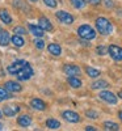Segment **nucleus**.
Listing matches in <instances>:
<instances>
[{
    "mask_svg": "<svg viewBox=\"0 0 122 131\" xmlns=\"http://www.w3.org/2000/svg\"><path fill=\"white\" fill-rule=\"evenodd\" d=\"M26 64V62L24 60V59H18V60H15L13 63H11L8 67H7V71H8V73H11V75H16L21 68L24 67V66Z\"/></svg>",
    "mask_w": 122,
    "mask_h": 131,
    "instance_id": "obj_9",
    "label": "nucleus"
},
{
    "mask_svg": "<svg viewBox=\"0 0 122 131\" xmlns=\"http://www.w3.org/2000/svg\"><path fill=\"white\" fill-rule=\"evenodd\" d=\"M47 51L49 54H51L53 57H60L62 55V47L58 43H49L47 45Z\"/></svg>",
    "mask_w": 122,
    "mask_h": 131,
    "instance_id": "obj_16",
    "label": "nucleus"
},
{
    "mask_svg": "<svg viewBox=\"0 0 122 131\" xmlns=\"http://www.w3.org/2000/svg\"><path fill=\"white\" fill-rule=\"evenodd\" d=\"M70 3L75 9H84L87 5V0H70Z\"/></svg>",
    "mask_w": 122,
    "mask_h": 131,
    "instance_id": "obj_26",
    "label": "nucleus"
},
{
    "mask_svg": "<svg viewBox=\"0 0 122 131\" xmlns=\"http://www.w3.org/2000/svg\"><path fill=\"white\" fill-rule=\"evenodd\" d=\"M12 93L9 91H7L4 86H0V102H3L5 100H9V98H12Z\"/></svg>",
    "mask_w": 122,
    "mask_h": 131,
    "instance_id": "obj_25",
    "label": "nucleus"
},
{
    "mask_svg": "<svg viewBox=\"0 0 122 131\" xmlns=\"http://www.w3.org/2000/svg\"><path fill=\"white\" fill-rule=\"evenodd\" d=\"M67 83L74 89L82 88V85H83V81H82V79L79 78V76H67Z\"/></svg>",
    "mask_w": 122,
    "mask_h": 131,
    "instance_id": "obj_15",
    "label": "nucleus"
},
{
    "mask_svg": "<svg viewBox=\"0 0 122 131\" xmlns=\"http://www.w3.org/2000/svg\"><path fill=\"white\" fill-rule=\"evenodd\" d=\"M46 127L50 130H58V128H60V122L55 118H49V119H46Z\"/></svg>",
    "mask_w": 122,
    "mask_h": 131,
    "instance_id": "obj_24",
    "label": "nucleus"
},
{
    "mask_svg": "<svg viewBox=\"0 0 122 131\" xmlns=\"http://www.w3.org/2000/svg\"><path fill=\"white\" fill-rule=\"evenodd\" d=\"M118 118H119V121L122 122V110H119V112H118Z\"/></svg>",
    "mask_w": 122,
    "mask_h": 131,
    "instance_id": "obj_35",
    "label": "nucleus"
},
{
    "mask_svg": "<svg viewBox=\"0 0 122 131\" xmlns=\"http://www.w3.org/2000/svg\"><path fill=\"white\" fill-rule=\"evenodd\" d=\"M84 71H85V75L88 76V78H91V79H97V78L101 76V71L91 67V66H85Z\"/></svg>",
    "mask_w": 122,
    "mask_h": 131,
    "instance_id": "obj_18",
    "label": "nucleus"
},
{
    "mask_svg": "<svg viewBox=\"0 0 122 131\" xmlns=\"http://www.w3.org/2000/svg\"><path fill=\"white\" fill-rule=\"evenodd\" d=\"M33 75H34V71H33L32 66L26 62V64L16 73V78H17L18 81H26V80H29L32 78Z\"/></svg>",
    "mask_w": 122,
    "mask_h": 131,
    "instance_id": "obj_3",
    "label": "nucleus"
},
{
    "mask_svg": "<svg viewBox=\"0 0 122 131\" xmlns=\"http://www.w3.org/2000/svg\"><path fill=\"white\" fill-rule=\"evenodd\" d=\"M17 125L21 127H29L32 125V117L29 114H23L17 117Z\"/></svg>",
    "mask_w": 122,
    "mask_h": 131,
    "instance_id": "obj_19",
    "label": "nucleus"
},
{
    "mask_svg": "<svg viewBox=\"0 0 122 131\" xmlns=\"http://www.w3.org/2000/svg\"><path fill=\"white\" fill-rule=\"evenodd\" d=\"M103 4H104L108 9H112V8H114V2H113V0H104Z\"/></svg>",
    "mask_w": 122,
    "mask_h": 131,
    "instance_id": "obj_32",
    "label": "nucleus"
},
{
    "mask_svg": "<svg viewBox=\"0 0 122 131\" xmlns=\"http://www.w3.org/2000/svg\"><path fill=\"white\" fill-rule=\"evenodd\" d=\"M13 33L15 34H20V36H24V34H26V29L24 28V26H15L13 28Z\"/></svg>",
    "mask_w": 122,
    "mask_h": 131,
    "instance_id": "obj_30",
    "label": "nucleus"
},
{
    "mask_svg": "<svg viewBox=\"0 0 122 131\" xmlns=\"http://www.w3.org/2000/svg\"><path fill=\"white\" fill-rule=\"evenodd\" d=\"M85 117L88 119H97L98 118V113L96 110H87L85 112Z\"/></svg>",
    "mask_w": 122,
    "mask_h": 131,
    "instance_id": "obj_29",
    "label": "nucleus"
},
{
    "mask_svg": "<svg viewBox=\"0 0 122 131\" xmlns=\"http://www.w3.org/2000/svg\"><path fill=\"white\" fill-rule=\"evenodd\" d=\"M43 4H45L46 7H49V8H57L58 2L57 0H43Z\"/></svg>",
    "mask_w": 122,
    "mask_h": 131,
    "instance_id": "obj_31",
    "label": "nucleus"
},
{
    "mask_svg": "<svg viewBox=\"0 0 122 131\" xmlns=\"http://www.w3.org/2000/svg\"><path fill=\"white\" fill-rule=\"evenodd\" d=\"M3 115H4V114H3V110H0V119L3 118Z\"/></svg>",
    "mask_w": 122,
    "mask_h": 131,
    "instance_id": "obj_37",
    "label": "nucleus"
},
{
    "mask_svg": "<svg viewBox=\"0 0 122 131\" xmlns=\"http://www.w3.org/2000/svg\"><path fill=\"white\" fill-rule=\"evenodd\" d=\"M76 33H77V36H79V38H82V39H84V41H92V39H95L96 36H97V30H96L93 26L88 25V24L80 25L79 28H77Z\"/></svg>",
    "mask_w": 122,
    "mask_h": 131,
    "instance_id": "obj_2",
    "label": "nucleus"
},
{
    "mask_svg": "<svg viewBox=\"0 0 122 131\" xmlns=\"http://www.w3.org/2000/svg\"><path fill=\"white\" fill-rule=\"evenodd\" d=\"M4 88L7 91H9L11 93H18L23 91V85H21L18 81H13V80H8L4 83Z\"/></svg>",
    "mask_w": 122,
    "mask_h": 131,
    "instance_id": "obj_10",
    "label": "nucleus"
},
{
    "mask_svg": "<svg viewBox=\"0 0 122 131\" xmlns=\"http://www.w3.org/2000/svg\"><path fill=\"white\" fill-rule=\"evenodd\" d=\"M62 118L64 119L66 122H68V123H79L82 121V117L76 112H74V110H64V112H62Z\"/></svg>",
    "mask_w": 122,
    "mask_h": 131,
    "instance_id": "obj_7",
    "label": "nucleus"
},
{
    "mask_svg": "<svg viewBox=\"0 0 122 131\" xmlns=\"http://www.w3.org/2000/svg\"><path fill=\"white\" fill-rule=\"evenodd\" d=\"M103 3V0H87V4H91L93 7H97Z\"/></svg>",
    "mask_w": 122,
    "mask_h": 131,
    "instance_id": "obj_33",
    "label": "nucleus"
},
{
    "mask_svg": "<svg viewBox=\"0 0 122 131\" xmlns=\"http://www.w3.org/2000/svg\"><path fill=\"white\" fill-rule=\"evenodd\" d=\"M3 127H4V126H3V123H2V122H0V131H2V130H3Z\"/></svg>",
    "mask_w": 122,
    "mask_h": 131,
    "instance_id": "obj_38",
    "label": "nucleus"
},
{
    "mask_svg": "<svg viewBox=\"0 0 122 131\" xmlns=\"http://www.w3.org/2000/svg\"><path fill=\"white\" fill-rule=\"evenodd\" d=\"M95 29L97 30L98 34L101 36H109L113 33V24L110 23V20L104 17V16H100L95 20Z\"/></svg>",
    "mask_w": 122,
    "mask_h": 131,
    "instance_id": "obj_1",
    "label": "nucleus"
},
{
    "mask_svg": "<svg viewBox=\"0 0 122 131\" xmlns=\"http://www.w3.org/2000/svg\"><path fill=\"white\" fill-rule=\"evenodd\" d=\"M0 21H2L3 24H5V25H11L12 24V16L9 15V12L7 9H0Z\"/></svg>",
    "mask_w": 122,
    "mask_h": 131,
    "instance_id": "obj_20",
    "label": "nucleus"
},
{
    "mask_svg": "<svg viewBox=\"0 0 122 131\" xmlns=\"http://www.w3.org/2000/svg\"><path fill=\"white\" fill-rule=\"evenodd\" d=\"M109 86H110V84H109L106 80H103V79L96 80V81H93V83L91 84V88H92L93 91H101V89H106V88H109Z\"/></svg>",
    "mask_w": 122,
    "mask_h": 131,
    "instance_id": "obj_17",
    "label": "nucleus"
},
{
    "mask_svg": "<svg viewBox=\"0 0 122 131\" xmlns=\"http://www.w3.org/2000/svg\"><path fill=\"white\" fill-rule=\"evenodd\" d=\"M38 25L45 30V31H53L54 30V26H53V24H51V21L47 18V17H45V16H41L39 18H38Z\"/></svg>",
    "mask_w": 122,
    "mask_h": 131,
    "instance_id": "obj_14",
    "label": "nucleus"
},
{
    "mask_svg": "<svg viewBox=\"0 0 122 131\" xmlns=\"http://www.w3.org/2000/svg\"><path fill=\"white\" fill-rule=\"evenodd\" d=\"M117 96H118V98H122V91H119V92H118V94H117Z\"/></svg>",
    "mask_w": 122,
    "mask_h": 131,
    "instance_id": "obj_36",
    "label": "nucleus"
},
{
    "mask_svg": "<svg viewBox=\"0 0 122 131\" xmlns=\"http://www.w3.org/2000/svg\"><path fill=\"white\" fill-rule=\"evenodd\" d=\"M108 54L113 60L122 62V47H119L117 45H109L108 46Z\"/></svg>",
    "mask_w": 122,
    "mask_h": 131,
    "instance_id": "obj_8",
    "label": "nucleus"
},
{
    "mask_svg": "<svg viewBox=\"0 0 122 131\" xmlns=\"http://www.w3.org/2000/svg\"><path fill=\"white\" fill-rule=\"evenodd\" d=\"M11 42H12V45L15 47H23L25 45V39L23 38V36H20V34H15L11 37Z\"/></svg>",
    "mask_w": 122,
    "mask_h": 131,
    "instance_id": "obj_22",
    "label": "nucleus"
},
{
    "mask_svg": "<svg viewBox=\"0 0 122 131\" xmlns=\"http://www.w3.org/2000/svg\"><path fill=\"white\" fill-rule=\"evenodd\" d=\"M20 112V106L18 105H7L3 107V114L8 118H12Z\"/></svg>",
    "mask_w": 122,
    "mask_h": 131,
    "instance_id": "obj_12",
    "label": "nucleus"
},
{
    "mask_svg": "<svg viewBox=\"0 0 122 131\" xmlns=\"http://www.w3.org/2000/svg\"><path fill=\"white\" fill-rule=\"evenodd\" d=\"M96 54H97V55H100V57L105 55V54H108V47H105V46H103V45L97 46V47H96Z\"/></svg>",
    "mask_w": 122,
    "mask_h": 131,
    "instance_id": "obj_28",
    "label": "nucleus"
},
{
    "mask_svg": "<svg viewBox=\"0 0 122 131\" xmlns=\"http://www.w3.org/2000/svg\"><path fill=\"white\" fill-rule=\"evenodd\" d=\"M34 46H36V49H38V50H43L46 45H45V42H43L42 38H36V39H34Z\"/></svg>",
    "mask_w": 122,
    "mask_h": 131,
    "instance_id": "obj_27",
    "label": "nucleus"
},
{
    "mask_svg": "<svg viewBox=\"0 0 122 131\" xmlns=\"http://www.w3.org/2000/svg\"><path fill=\"white\" fill-rule=\"evenodd\" d=\"M63 72L67 75V76H80L82 75V68L77 64L66 63L63 66Z\"/></svg>",
    "mask_w": 122,
    "mask_h": 131,
    "instance_id": "obj_6",
    "label": "nucleus"
},
{
    "mask_svg": "<svg viewBox=\"0 0 122 131\" xmlns=\"http://www.w3.org/2000/svg\"><path fill=\"white\" fill-rule=\"evenodd\" d=\"M28 29H29V33H32V34L36 38H42L43 36H45V30H43L38 24H37V25L29 24V25H28Z\"/></svg>",
    "mask_w": 122,
    "mask_h": 131,
    "instance_id": "obj_13",
    "label": "nucleus"
},
{
    "mask_svg": "<svg viewBox=\"0 0 122 131\" xmlns=\"http://www.w3.org/2000/svg\"><path fill=\"white\" fill-rule=\"evenodd\" d=\"M98 98L100 100L105 101L106 104H110V105H116L118 102V96L114 94L113 92L110 91H105V89H101L98 93Z\"/></svg>",
    "mask_w": 122,
    "mask_h": 131,
    "instance_id": "obj_5",
    "label": "nucleus"
},
{
    "mask_svg": "<svg viewBox=\"0 0 122 131\" xmlns=\"http://www.w3.org/2000/svg\"><path fill=\"white\" fill-rule=\"evenodd\" d=\"M29 2H32V3H37L38 0H29Z\"/></svg>",
    "mask_w": 122,
    "mask_h": 131,
    "instance_id": "obj_39",
    "label": "nucleus"
},
{
    "mask_svg": "<svg viewBox=\"0 0 122 131\" xmlns=\"http://www.w3.org/2000/svg\"><path fill=\"white\" fill-rule=\"evenodd\" d=\"M55 17L59 20V23H62V24H64V25H72L74 21H75V17H74L70 12H67V10H63V9L57 10V12H55Z\"/></svg>",
    "mask_w": 122,
    "mask_h": 131,
    "instance_id": "obj_4",
    "label": "nucleus"
},
{
    "mask_svg": "<svg viewBox=\"0 0 122 131\" xmlns=\"http://www.w3.org/2000/svg\"><path fill=\"white\" fill-rule=\"evenodd\" d=\"M11 42V34L8 30H0V46H7Z\"/></svg>",
    "mask_w": 122,
    "mask_h": 131,
    "instance_id": "obj_21",
    "label": "nucleus"
},
{
    "mask_svg": "<svg viewBox=\"0 0 122 131\" xmlns=\"http://www.w3.org/2000/svg\"><path fill=\"white\" fill-rule=\"evenodd\" d=\"M97 128L95 126H85V131H96Z\"/></svg>",
    "mask_w": 122,
    "mask_h": 131,
    "instance_id": "obj_34",
    "label": "nucleus"
},
{
    "mask_svg": "<svg viewBox=\"0 0 122 131\" xmlns=\"http://www.w3.org/2000/svg\"><path fill=\"white\" fill-rule=\"evenodd\" d=\"M103 127H104V130H106V131H118V130L121 128L119 125H118L117 122H113V121H106V122H104Z\"/></svg>",
    "mask_w": 122,
    "mask_h": 131,
    "instance_id": "obj_23",
    "label": "nucleus"
},
{
    "mask_svg": "<svg viewBox=\"0 0 122 131\" xmlns=\"http://www.w3.org/2000/svg\"><path fill=\"white\" fill-rule=\"evenodd\" d=\"M30 106L34 109V110H37V112H43V110H46V109H47L46 102L43 100H41V98H38V97L32 98V100H30Z\"/></svg>",
    "mask_w": 122,
    "mask_h": 131,
    "instance_id": "obj_11",
    "label": "nucleus"
}]
</instances>
